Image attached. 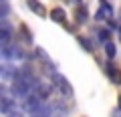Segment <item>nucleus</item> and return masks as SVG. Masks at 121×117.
Here are the masks:
<instances>
[{
	"instance_id": "dca6fc26",
	"label": "nucleus",
	"mask_w": 121,
	"mask_h": 117,
	"mask_svg": "<svg viewBox=\"0 0 121 117\" xmlns=\"http://www.w3.org/2000/svg\"><path fill=\"white\" fill-rule=\"evenodd\" d=\"M117 105H119V109H121V95H119V99H117Z\"/></svg>"
},
{
	"instance_id": "39448f33",
	"label": "nucleus",
	"mask_w": 121,
	"mask_h": 117,
	"mask_svg": "<svg viewBox=\"0 0 121 117\" xmlns=\"http://www.w3.org/2000/svg\"><path fill=\"white\" fill-rule=\"evenodd\" d=\"M18 73H20V71H16L12 65H8V63H4V65H2V69H0V75H2V79H4V81L12 79L14 75H18ZM14 79H16V77H14Z\"/></svg>"
},
{
	"instance_id": "1a4fd4ad",
	"label": "nucleus",
	"mask_w": 121,
	"mask_h": 117,
	"mask_svg": "<svg viewBox=\"0 0 121 117\" xmlns=\"http://www.w3.org/2000/svg\"><path fill=\"white\" fill-rule=\"evenodd\" d=\"M99 4H101V8H103V10H101V12L105 14V18H109V16H111V14H113V8H111V6H109V2H107V0H101Z\"/></svg>"
},
{
	"instance_id": "2eb2a0df",
	"label": "nucleus",
	"mask_w": 121,
	"mask_h": 117,
	"mask_svg": "<svg viewBox=\"0 0 121 117\" xmlns=\"http://www.w3.org/2000/svg\"><path fill=\"white\" fill-rule=\"evenodd\" d=\"M6 117H22V113L20 111H12L10 115H6Z\"/></svg>"
},
{
	"instance_id": "7ed1b4c3",
	"label": "nucleus",
	"mask_w": 121,
	"mask_h": 117,
	"mask_svg": "<svg viewBox=\"0 0 121 117\" xmlns=\"http://www.w3.org/2000/svg\"><path fill=\"white\" fill-rule=\"evenodd\" d=\"M26 4H28V8L32 10L35 14H39L40 18H47V8L40 4L39 0H26Z\"/></svg>"
},
{
	"instance_id": "0eeeda50",
	"label": "nucleus",
	"mask_w": 121,
	"mask_h": 117,
	"mask_svg": "<svg viewBox=\"0 0 121 117\" xmlns=\"http://www.w3.org/2000/svg\"><path fill=\"white\" fill-rule=\"evenodd\" d=\"M35 93L40 97V99H47V97L51 95V85H44V83H40V85H36Z\"/></svg>"
},
{
	"instance_id": "9d476101",
	"label": "nucleus",
	"mask_w": 121,
	"mask_h": 117,
	"mask_svg": "<svg viewBox=\"0 0 121 117\" xmlns=\"http://www.w3.org/2000/svg\"><path fill=\"white\" fill-rule=\"evenodd\" d=\"M105 52H107V56H109V59H113V56H115V44H113V43H107V44H105Z\"/></svg>"
},
{
	"instance_id": "ddd939ff",
	"label": "nucleus",
	"mask_w": 121,
	"mask_h": 117,
	"mask_svg": "<svg viewBox=\"0 0 121 117\" xmlns=\"http://www.w3.org/2000/svg\"><path fill=\"white\" fill-rule=\"evenodd\" d=\"M99 39L103 40L105 44H107V43H111V40H109V32H107V30H101V32H99Z\"/></svg>"
},
{
	"instance_id": "f3484780",
	"label": "nucleus",
	"mask_w": 121,
	"mask_h": 117,
	"mask_svg": "<svg viewBox=\"0 0 121 117\" xmlns=\"http://www.w3.org/2000/svg\"><path fill=\"white\" fill-rule=\"evenodd\" d=\"M119 39H121V26H119Z\"/></svg>"
},
{
	"instance_id": "f257e3e1",
	"label": "nucleus",
	"mask_w": 121,
	"mask_h": 117,
	"mask_svg": "<svg viewBox=\"0 0 121 117\" xmlns=\"http://www.w3.org/2000/svg\"><path fill=\"white\" fill-rule=\"evenodd\" d=\"M51 81H52V85L59 89V93L60 95H65V97H71L73 95V87H71V83L67 81L63 75H59V73H52L51 75Z\"/></svg>"
},
{
	"instance_id": "9b49d317",
	"label": "nucleus",
	"mask_w": 121,
	"mask_h": 117,
	"mask_svg": "<svg viewBox=\"0 0 121 117\" xmlns=\"http://www.w3.org/2000/svg\"><path fill=\"white\" fill-rule=\"evenodd\" d=\"M77 20H79V22H85V20H87V10L83 8V6L77 10Z\"/></svg>"
},
{
	"instance_id": "4468645a",
	"label": "nucleus",
	"mask_w": 121,
	"mask_h": 117,
	"mask_svg": "<svg viewBox=\"0 0 121 117\" xmlns=\"http://www.w3.org/2000/svg\"><path fill=\"white\" fill-rule=\"evenodd\" d=\"M0 14H2V18L8 14V6H6V2H2V8H0Z\"/></svg>"
},
{
	"instance_id": "f03ea898",
	"label": "nucleus",
	"mask_w": 121,
	"mask_h": 117,
	"mask_svg": "<svg viewBox=\"0 0 121 117\" xmlns=\"http://www.w3.org/2000/svg\"><path fill=\"white\" fill-rule=\"evenodd\" d=\"M40 101H43V99H40V97L36 95V93H32V95H28V97L24 99V105H22V107H24V111L35 113L36 109L40 107Z\"/></svg>"
},
{
	"instance_id": "6e6552de",
	"label": "nucleus",
	"mask_w": 121,
	"mask_h": 117,
	"mask_svg": "<svg viewBox=\"0 0 121 117\" xmlns=\"http://www.w3.org/2000/svg\"><path fill=\"white\" fill-rule=\"evenodd\" d=\"M107 73H109V77H111L115 83H119V85H121V73L117 69H113L111 65H107Z\"/></svg>"
},
{
	"instance_id": "423d86ee",
	"label": "nucleus",
	"mask_w": 121,
	"mask_h": 117,
	"mask_svg": "<svg viewBox=\"0 0 121 117\" xmlns=\"http://www.w3.org/2000/svg\"><path fill=\"white\" fill-rule=\"evenodd\" d=\"M51 18H52L55 22H63V24H65V20H67L65 8H52V10H51Z\"/></svg>"
},
{
	"instance_id": "f8f14e48",
	"label": "nucleus",
	"mask_w": 121,
	"mask_h": 117,
	"mask_svg": "<svg viewBox=\"0 0 121 117\" xmlns=\"http://www.w3.org/2000/svg\"><path fill=\"white\" fill-rule=\"evenodd\" d=\"M79 43L83 44V47H85V51H93V47H91V43H89V39H85V36H79Z\"/></svg>"
},
{
	"instance_id": "20e7f679",
	"label": "nucleus",
	"mask_w": 121,
	"mask_h": 117,
	"mask_svg": "<svg viewBox=\"0 0 121 117\" xmlns=\"http://www.w3.org/2000/svg\"><path fill=\"white\" fill-rule=\"evenodd\" d=\"M12 109H14V99H12V97L2 95V101H0V111L4 113V115H10Z\"/></svg>"
}]
</instances>
